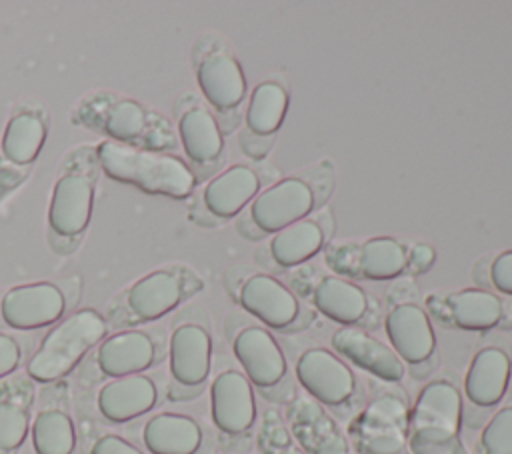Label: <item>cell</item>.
Returning a JSON list of instances; mask_svg holds the SVG:
<instances>
[{
  "instance_id": "obj_1",
  "label": "cell",
  "mask_w": 512,
  "mask_h": 454,
  "mask_svg": "<svg viewBox=\"0 0 512 454\" xmlns=\"http://www.w3.org/2000/svg\"><path fill=\"white\" fill-rule=\"evenodd\" d=\"M96 154L108 178L132 184L148 194L186 198L194 190L196 178L178 156L138 150L114 140L100 142Z\"/></svg>"
},
{
  "instance_id": "obj_2",
  "label": "cell",
  "mask_w": 512,
  "mask_h": 454,
  "mask_svg": "<svg viewBox=\"0 0 512 454\" xmlns=\"http://www.w3.org/2000/svg\"><path fill=\"white\" fill-rule=\"evenodd\" d=\"M462 414V394L452 382H428L408 412L410 454H468L460 438Z\"/></svg>"
},
{
  "instance_id": "obj_3",
  "label": "cell",
  "mask_w": 512,
  "mask_h": 454,
  "mask_svg": "<svg viewBox=\"0 0 512 454\" xmlns=\"http://www.w3.org/2000/svg\"><path fill=\"white\" fill-rule=\"evenodd\" d=\"M108 324L94 308H80L60 320L30 356L28 378L40 384H52L68 376L82 358L104 340Z\"/></svg>"
},
{
  "instance_id": "obj_4",
  "label": "cell",
  "mask_w": 512,
  "mask_h": 454,
  "mask_svg": "<svg viewBox=\"0 0 512 454\" xmlns=\"http://www.w3.org/2000/svg\"><path fill=\"white\" fill-rule=\"evenodd\" d=\"M356 454H410L408 408L396 394H380L350 422Z\"/></svg>"
},
{
  "instance_id": "obj_5",
  "label": "cell",
  "mask_w": 512,
  "mask_h": 454,
  "mask_svg": "<svg viewBox=\"0 0 512 454\" xmlns=\"http://www.w3.org/2000/svg\"><path fill=\"white\" fill-rule=\"evenodd\" d=\"M298 384L322 406H344L356 392V376L352 368L332 350L314 346L304 350L296 360Z\"/></svg>"
},
{
  "instance_id": "obj_6",
  "label": "cell",
  "mask_w": 512,
  "mask_h": 454,
  "mask_svg": "<svg viewBox=\"0 0 512 454\" xmlns=\"http://www.w3.org/2000/svg\"><path fill=\"white\" fill-rule=\"evenodd\" d=\"M66 308V294L42 280L10 288L0 300V318L14 330H38L56 324Z\"/></svg>"
},
{
  "instance_id": "obj_7",
  "label": "cell",
  "mask_w": 512,
  "mask_h": 454,
  "mask_svg": "<svg viewBox=\"0 0 512 454\" xmlns=\"http://www.w3.org/2000/svg\"><path fill=\"white\" fill-rule=\"evenodd\" d=\"M232 352L252 386L272 390L288 376L286 356L276 338L264 326L250 324L238 330L232 340Z\"/></svg>"
},
{
  "instance_id": "obj_8",
  "label": "cell",
  "mask_w": 512,
  "mask_h": 454,
  "mask_svg": "<svg viewBox=\"0 0 512 454\" xmlns=\"http://www.w3.org/2000/svg\"><path fill=\"white\" fill-rule=\"evenodd\" d=\"M170 376L176 388L202 390L212 364V338L202 324L184 322L178 324L168 342Z\"/></svg>"
},
{
  "instance_id": "obj_9",
  "label": "cell",
  "mask_w": 512,
  "mask_h": 454,
  "mask_svg": "<svg viewBox=\"0 0 512 454\" xmlns=\"http://www.w3.org/2000/svg\"><path fill=\"white\" fill-rule=\"evenodd\" d=\"M210 414L226 436L246 434L256 422V398L244 372L228 368L210 384Z\"/></svg>"
},
{
  "instance_id": "obj_10",
  "label": "cell",
  "mask_w": 512,
  "mask_h": 454,
  "mask_svg": "<svg viewBox=\"0 0 512 454\" xmlns=\"http://www.w3.org/2000/svg\"><path fill=\"white\" fill-rule=\"evenodd\" d=\"M314 206L312 188L300 178H282L262 190L250 206L252 222L266 234L306 218Z\"/></svg>"
},
{
  "instance_id": "obj_11",
  "label": "cell",
  "mask_w": 512,
  "mask_h": 454,
  "mask_svg": "<svg viewBox=\"0 0 512 454\" xmlns=\"http://www.w3.org/2000/svg\"><path fill=\"white\" fill-rule=\"evenodd\" d=\"M390 348L404 366H420L436 352V334L424 308L414 302L394 306L384 320Z\"/></svg>"
},
{
  "instance_id": "obj_12",
  "label": "cell",
  "mask_w": 512,
  "mask_h": 454,
  "mask_svg": "<svg viewBox=\"0 0 512 454\" xmlns=\"http://www.w3.org/2000/svg\"><path fill=\"white\" fill-rule=\"evenodd\" d=\"M330 344L338 356L384 382H400L406 374V366L396 352L358 326H340L332 334Z\"/></svg>"
},
{
  "instance_id": "obj_13",
  "label": "cell",
  "mask_w": 512,
  "mask_h": 454,
  "mask_svg": "<svg viewBox=\"0 0 512 454\" xmlns=\"http://www.w3.org/2000/svg\"><path fill=\"white\" fill-rule=\"evenodd\" d=\"M158 346L146 330H120L98 344L96 366L100 374L122 378L130 374H142L156 364Z\"/></svg>"
},
{
  "instance_id": "obj_14",
  "label": "cell",
  "mask_w": 512,
  "mask_h": 454,
  "mask_svg": "<svg viewBox=\"0 0 512 454\" xmlns=\"http://www.w3.org/2000/svg\"><path fill=\"white\" fill-rule=\"evenodd\" d=\"M238 300L248 314L274 330L288 328L300 314V304L292 290L268 274H254L244 280Z\"/></svg>"
},
{
  "instance_id": "obj_15",
  "label": "cell",
  "mask_w": 512,
  "mask_h": 454,
  "mask_svg": "<svg viewBox=\"0 0 512 454\" xmlns=\"http://www.w3.org/2000/svg\"><path fill=\"white\" fill-rule=\"evenodd\" d=\"M158 402L156 382L146 374H130L108 380L96 394L100 416L112 424H124L150 412Z\"/></svg>"
},
{
  "instance_id": "obj_16",
  "label": "cell",
  "mask_w": 512,
  "mask_h": 454,
  "mask_svg": "<svg viewBox=\"0 0 512 454\" xmlns=\"http://www.w3.org/2000/svg\"><path fill=\"white\" fill-rule=\"evenodd\" d=\"M512 374L510 356L498 346H486L478 350L464 376L466 400L482 410L496 408L508 392Z\"/></svg>"
},
{
  "instance_id": "obj_17",
  "label": "cell",
  "mask_w": 512,
  "mask_h": 454,
  "mask_svg": "<svg viewBox=\"0 0 512 454\" xmlns=\"http://www.w3.org/2000/svg\"><path fill=\"white\" fill-rule=\"evenodd\" d=\"M94 186L80 172L62 174L52 190L48 224L60 236H78L90 222Z\"/></svg>"
},
{
  "instance_id": "obj_18",
  "label": "cell",
  "mask_w": 512,
  "mask_h": 454,
  "mask_svg": "<svg viewBox=\"0 0 512 454\" xmlns=\"http://www.w3.org/2000/svg\"><path fill=\"white\" fill-rule=\"evenodd\" d=\"M148 454H196L202 446V426L188 414L158 412L142 426Z\"/></svg>"
},
{
  "instance_id": "obj_19",
  "label": "cell",
  "mask_w": 512,
  "mask_h": 454,
  "mask_svg": "<svg viewBox=\"0 0 512 454\" xmlns=\"http://www.w3.org/2000/svg\"><path fill=\"white\" fill-rule=\"evenodd\" d=\"M204 98L220 112L236 108L246 96V78L238 60L226 52L208 54L196 72Z\"/></svg>"
},
{
  "instance_id": "obj_20",
  "label": "cell",
  "mask_w": 512,
  "mask_h": 454,
  "mask_svg": "<svg viewBox=\"0 0 512 454\" xmlns=\"http://www.w3.org/2000/svg\"><path fill=\"white\" fill-rule=\"evenodd\" d=\"M182 300V282L170 270H154L136 280L128 294L126 306L130 314L140 320H156L174 310Z\"/></svg>"
},
{
  "instance_id": "obj_21",
  "label": "cell",
  "mask_w": 512,
  "mask_h": 454,
  "mask_svg": "<svg viewBox=\"0 0 512 454\" xmlns=\"http://www.w3.org/2000/svg\"><path fill=\"white\" fill-rule=\"evenodd\" d=\"M34 390L28 378L0 384V454H18L30 434Z\"/></svg>"
},
{
  "instance_id": "obj_22",
  "label": "cell",
  "mask_w": 512,
  "mask_h": 454,
  "mask_svg": "<svg viewBox=\"0 0 512 454\" xmlns=\"http://www.w3.org/2000/svg\"><path fill=\"white\" fill-rule=\"evenodd\" d=\"M260 190L256 172L244 164H234L212 178L204 188V204L218 218L236 216Z\"/></svg>"
},
{
  "instance_id": "obj_23",
  "label": "cell",
  "mask_w": 512,
  "mask_h": 454,
  "mask_svg": "<svg viewBox=\"0 0 512 454\" xmlns=\"http://www.w3.org/2000/svg\"><path fill=\"white\" fill-rule=\"evenodd\" d=\"M312 304L322 316L342 326H354L368 310L366 292L338 276H326L314 286Z\"/></svg>"
},
{
  "instance_id": "obj_24",
  "label": "cell",
  "mask_w": 512,
  "mask_h": 454,
  "mask_svg": "<svg viewBox=\"0 0 512 454\" xmlns=\"http://www.w3.org/2000/svg\"><path fill=\"white\" fill-rule=\"evenodd\" d=\"M450 320L456 328L468 332L492 330L504 316L502 300L482 288H462L446 298Z\"/></svg>"
},
{
  "instance_id": "obj_25",
  "label": "cell",
  "mask_w": 512,
  "mask_h": 454,
  "mask_svg": "<svg viewBox=\"0 0 512 454\" xmlns=\"http://www.w3.org/2000/svg\"><path fill=\"white\" fill-rule=\"evenodd\" d=\"M34 454H74L76 426L62 402H44L32 420Z\"/></svg>"
},
{
  "instance_id": "obj_26",
  "label": "cell",
  "mask_w": 512,
  "mask_h": 454,
  "mask_svg": "<svg viewBox=\"0 0 512 454\" xmlns=\"http://www.w3.org/2000/svg\"><path fill=\"white\" fill-rule=\"evenodd\" d=\"M180 142L190 160L208 164L222 152L224 140L214 116L204 108H190L180 116L178 122Z\"/></svg>"
},
{
  "instance_id": "obj_27",
  "label": "cell",
  "mask_w": 512,
  "mask_h": 454,
  "mask_svg": "<svg viewBox=\"0 0 512 454\" xmlns=\"http://www.w3.org/2000/svg\"><path fill=\"white\" fill-rule=\"evenodd\" d=\"M322 244L324 234L320 226L314 220L302 218L274 234L270 240V254L282 268H292L316 256Z\"/></svg>"
},
{
  "instance_id": "obj_28",
  "label": "cell",
  "mask_w": 512,
  "mask_h": 454,
  "mask_svg": "<svg viewBox=\"0 0 512 454\" xmlns=\"http://www.w3.org/2000/svg\"><path fill=\"white\" fill-rule=\"evenodd\" d=\"M286 110V90L278 82H260L254 86L248 100L246 126L256 136H270L282 126Z\"/></svg>"
},
{
  "instance_id": "obj_29",
  "label": "cell",
  "mask_w": 512,
  "mask_h": 454,
  "mask_svg": "<svg viewBox=\"0 0 512 454\" xmlns=\"http://www.w3.org/2000/svg\"><path fill=\"white\" fill-rule=\"evenodd\" d=\"M408 264L406 248L390 236H376L358 248V270L368 280H392Z\"/></svg>"
},
{
  "instance_id": "obj_30",
  "label": "cell",
  "mask_w": 512,
  "mask_h": 454,
  "mask_svg": "<svg viewBox=\"0 0 512 454\" xmlns=\"http://www.w3.org/2000/svg\"><path fill=\"white\" fill-rule=\"evenodd\" d=\"M46 140V124L30 112L10 118L2 136V154L14 164H30L40 154Z\"/></svg>"
},
{
  "instance_id": "obj_31",
  "label": "cell",
  "mask_w": 512,
  "mask_h": 454,
  "mask_svg": "<svg viewBox=\"0 0 512 454\" xmlns=\"http://www.w3.org/2000/svg\"><path fill=\"white\" fill-rule=\"evenodd\" d=\"M146 126V110L134 100H118L114 102L102 120V128L114 142L136 140Z\"/></svg>"
},
{
  "instance_id": "obj_32",
  "label": "cell",
  "mask_w": 512,
  "mask_h": 454,
  "mask_svg": "<svg viewBox=\"0 0 512 454\" xmlns=\"http://www.w3.org/2000/svg\"><path fill=\"white\" fill-rule=\"evenodd\" d=\"M476 454H512V402L498 408L484 424Z\"/></svg>"
},
{
  "instance_id": "obj_33",
  "label": "cell",
  "mask_w": 512,
  "mask_h": 454,
  "mask_svg": "<svg viewBox=\"0 0 512 454\" xmlns=\"http://www.w3.org/2000/svg\"><path fill=\"white\" fill-rule=\"evenodd\" d=\"M258 444L262 454H306L274 414L264 422Z\"/></svg>"
},
{
  "instance_id": "obj_34",
  "label": "cell",
  "mask_w": 512,
  "mask_h": 454,
  "mask_svg": "<svg viewBox=\"0 0 512 454\" xmlns=\"http://www.w3.org/2000/svg\"><path fill=\"white\" fill-rule=\"evenodd\" d=\"M88 454H144V452L120 434H102L94 440Z\"/></svg>"
},
{
  "instance_id": "obj_35",
  "label": "cell",
  "mask_w": 512,
  "mask_h": 454,
  "mask_svg": "<svg viewBox=\"0 0 512 454\" xmlns=\"http://www.w3.org/2000/svg\"><path fill=\"white\" fill-rule=\"evenodd\" d=\"M490 280L498 292L512 296V250H506L494 258L490 266Z\"/></svg>"
},
{
  "instance_id": "obj_36",
  "label": "cell",
  "mask_w": 512,
  "mask_h": 454,
  "mask_svg": "<svg viewBox=\"0 0 512 454\" xmlns=\"http://www.w3.org/2000/svg\"><path fill=\"white\" fill-rule=\"evenodd\" d=\"M22 360V350L20 344L14 336L0 332V380L16 372Z\"/></svg>"
},
{
  "instance_id": "obj_37",
  "label": "cell",
  "mask_w": 512,
  "mask_h": 454,
  "mask_svg": "<svg viewBox=\"0 0 512 454\" xmlns=\"http://www.w3.org/2000/svg\"><path fill=\"white\" fill-rule=\"evenodd\" d=\"M434 260H436V252H434V248L428 246V244H416V246L410 250V254H408V262H410V266H412L416 272L428 270V268L434 264Z\"/></svg>"
}]
</instances>
